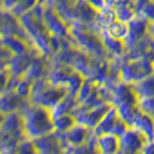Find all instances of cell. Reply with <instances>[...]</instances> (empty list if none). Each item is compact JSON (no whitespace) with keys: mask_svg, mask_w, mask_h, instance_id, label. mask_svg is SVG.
I'll list each match as a JSON object with an SVG mask.
<instances>
[{"mask_svg":"<svg viewBox=\"0 0 154 154\" xmlns=\"http://www.w3.org/2000/svg\"><path fill=\"white\" fill-rule=\"evenodd\" d=\"M24 132L27 138L35 139L56 132L52 108L35 104L23 114Z\"/></svg>","mask_w":154,"mask_h":154,"instance_id":"1","label":"cell"},{"mask_svg":"<svg viewBox=\"0 0 154 154\" xmlns=\"http://www.w3.org/2000/svg\"><path fill=\"white\" fill-rule=\"evenodd\" d=\"M95 149L99 152H107V153H112V152H118L121 148V137L115 133H101L96 136L95 141H94Z\"/></svg>","mask_w":154,"mask_h":154,"instance_id":"2","label":"cell"},{"mask_svg":"<svg viewBox=\"0 0 154 154\" xmlns=\"http://www.w3.org/2000/svg\"><path fill=\"white\" fill-rule=\"evenodd\" d=\"M89 128L82 123H77L69 131L65 132V141L72 146H81L86 143Z\"/></svg>","mask_w":154,"mask_h":154,"instance_id":"3","label":"cell"},{"mask_svg":"<svg viewBox=\"0 0 154 154\" xmlns=\"http://www.w3.org/2000/svg\"><path fill=\"white\" fill-rule=\"evenodd\" d=\"M131 86L137 94L139 101L154 97V75H148L139 81L132 82Z\"/></svg>","mask_w":154,"mask_h":154,"instance_id":"4","label":"cell"},{"mask_svg":"<svg viewBox=\"0 0 154 154\" xmlns=\"http://www.w3.org/2000/svg\"><path fill=\"white\" fill-rule=\"evenodd\" d=\"M106 31L111 37L124 41L130 32V23H129V21H123V20L117 19Z\"/></svg>","mask_w":154,"mask_h":154,"instance_id":"5","label":"cell"},{"mask_svg":"<svg viewBox=\"0 0 154 154\" xmlns=\"http://www.w3.org/2000/svg\"><path fill=\"white\" fill-rule=\"evenodd\" d=\"M54 121L56 130H59V131H63V132L69 131L71 128H73L78 123L77 118L74 116L69 115L67 112H64V114L56 116L54 118Z\"/></svg>","mask_w":154,"mask_h":154,"instance_id":"6","label":"cell"}]
</instances>
